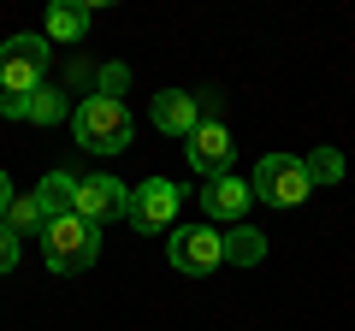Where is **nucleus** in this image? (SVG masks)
Wrapping results in <instances>:
<instances>
[{
	"mask_svg": "<svg viewBox=\"0 0 355 331\" xmlns=\"http://www.w3.org/2000/svg\"><path fill=\"white\" fill-rule=\"evenodd\" d=\"M71 136H77V148H89V154H125L130 136H137V125H130L125 101L83 95V101L71 107Z\"/></svg>",
	"mask_w": 355,
	"mask_h": 331,
	"instance_id": "1",
	"label": "nucleus"
},
{
	"mask_svg": "<svg viewBox=\"0 0 355 331\" xmlns=\"http://www.w3.org/2000/svg\"><path fill=\"white\" fill-rule=\"evenodd\" d=\"M48 36H6L0 42V107H18L48 83Z\"/></svg>",
	"mask_w": 355,
	"mask_h": 331,
	"instance_id": "2",
	"label": "nucleus"
},
{
	"mask_svg": "<svg viewBox=\"0 0 355 331\" xmlns=\"http://www.w3.org/2000/svg\"><path fill=\"white\" fill-rule=\"evenodd\" d=\"M95 255H101V225H89L83 213H65V219H53V225L42 231V260H48V272H60V278L89 272Z\"/></svg>",
	"mask_w": 355,
	"mask_h": 331,
	"instance_id": "3",
	"label": "nucleus"
},
{
	"mask_svg": "<svg viewBox=\"0 0 355 331\" xmlns=\"http://www.w3.org/2000/svg\"><path fill=\"white\" fill-rule=\"evenodd\" d=\"M249 190H254V202H266V207H302L308 195H314V184H308V172H302L296 154H261Z\"/></svg>",
	"mask_w": 355,
	"mask_h": 331,
	"instance_id": "4",
	"label": "nucleus"
},
{
	"mask_svg": "<svg viewBox=\"0 0 355 331\" xmlns=\"http://www.w3.org/2000/svg\"><path fill=\"white\" fill-rule=\"evenodd\" d=\"M166 260H172L184 278H207V272L225 267V231H214V225H172Z\"/></svg>",
	"mask_w": 355,
	"mask_h": 331,
	"instance_id": "5",
	"label": "nucleus"
},
{
	"mask_svg": "<svg viewBox=\"0 0 355 331\" xmlns=\"http://www.w3.org/2000/svg\"><path fill=\"white\" fill-rule=\"evenodd\" d=\"M178 184L172 178H148V184H137L130 190V231H142V237H160V231H172L178 225Z\"/></svg>",
	"mask_w": 355,
	"mask_h": 331,
	"instance_id": "6",
	"label": "nucleus"
},
{
	"mask_svg": "<svg viewBox=\"0 0 355 331\" xmlns=\"http://www.w3.org/2000/svg\"><path fill=\"white\" fill-rule=\"evenodd\" d=\"M231 154H237V142H231L225 118H214V125H196V136L184 142V160H190L196 178H225V172H231Z\"/></svg>",
	"mask_w": 355,
	"mask_h": 331,
	"instance_id": "7",
	"label": "nucleus"
},
{
	"mask_svg": "<svg viewBox=\"0 0 355 331\" xmlns=\"http://www.w3.org/2000/svg\"><path fill=\"white\" fill-rule=\"evenodd\" d=\"M77 213H83L89 225H113V219H125L130 213V184L107 178V172L77 178Z\"/></svg>",
	"mask_w": 355,
	"mask_h": 331,
	"instance_id": "8",
	"label": "nucleus"
},
{
	"mask_svg": "<svg viewBox=\"0 0 355 331\" xmlns=\"http://www.w3.org/2000/svg\"><path fill=\"white\" fill-rule=\"evenodd\" d=\"M249 202H254V190L243 178H207V190H202V213L214 219V225H237L243 213H249Z\"/></svg>",
	"mask_w": 355,
	"mask_h": 331,
	"instance_id": "9",
	"label": "nucleus"
},
{
	"mask_svg": "<svg viewBox=\"0 0 355 331\" xmlns=\"http://www.w3.org/2000/svg\"><path fill=\"white\" fill-rule=\"evenodd\" d=\"M196 125H202V107H196V95H184V89H160V95H154V130H160V136L190 142Z\"/></svg>",
	"mask_w": 355,
	"mask_h": 331,
	"instance_id": "10",
	"label": "nucleus"
},
{
	"mask_svg": "<svg viewBox=\"0 0 355 331\" xmlns=\"http://www.w3.org/2000/svg\"><path fill=\"white\" fill-rule=\"evenodd\" d=\"M71 95L60 89V83H42L30 101H18V107H0V118H30V125H60V118H71Z\"/></svg>",
	"mask_w": 355,
	"mask_h": 331,
	"instance_id": "11",
	"label": "nucleus"
},
{
	"mask_svg": "<svg viewBox=\"0 0 355 331\" xmlns=\"http://www.w3.org/2000/svg\"><path fill=\"white\" fill-rule=\"evenodd\" d=\"M89 24H95V6H83V0H53V6H48V30H42V36L60 42V48H77V42L89 36Z\"/></svg>",
	"mask_w": 355,
	"mask_h": 331,
	"instance_id": "12",
	"label": "nucleus"
},
{
	"mask_svg": "<svg viewBox=\"0 0 355 331\" xmlns=\"http://www.w3.org/2000/svg\"><path fill=\"white\" fill-rule=\"evenodd\" d=\"M36 202H42V213H48V225L65 219V213H77V178L71 172H48V178L36 184Z\"/></svg>",
	"mask_w": 355,
	"mask_h": 331,
	"instance_id": "13",
	"label": "nucleus"
},
{
	"mask_svg": "<svg viewBox=\"0 0 355 331\" xmlns=\"http://www.w3.org/2000/svg\"><path fill=\"white\" fill-rule=\"evenodd\" d=\"M0 225L24 242V237H42V231H48V213H42L36 195H12V207H6V219H0Z\"/></svg>",
	"mask_w": 355,
	"mask_h": 331,
	"instance_id": "14",
	"label": "nucleus"
},
{
	"mask_svg": "<svg viewBox=\"0 0 355 331\" xmlns=\"http://www.w3.org/2000/svg\"><path fill=\"white\" fill-rule=\"evenodd\" d=\"M225 260H231V267H261V260H266V237L254 225H231L225 231Z\"/></svg>",
	"mask_w": 355,
	"mask_h": 331,
	"instance_id": "15",
	"label": "nucleus"
},
{
	"mask_svg": "<svg viewBox=\"0 0 355 331\" xmlns=\"http://www.w3.org/2000/svg\"><path fill=\"white\" fill-rule=\"evenodd\" d=\"M302 172H308V184H314V190H326V184H343V172H349V166H343L338 148H314V154H302Z\"/></svg>",
	"mask_w": 355,
	"mask_h": 331,
	"instance_id": "16",
	"label": "nucleus"
},
{
	"mask_svg": "<svg viewBox=\"0 0 355 331\" xmlns=\"http://www.w3.org/2000/svg\"><path fill=\"white\" fill-rule=\"evenodd\" d=\"M125 83H130V65H119V60L95 65V95H107V101H119V95H125Z\"/></svg>",
	"mask_w": 355,
	"mask_h": 331,
	"instance_id": "17",
	"label": "nucleus"
},
{
	"mask_svg": "<svg viewBox=\"0 0 355 331\" xmlns=\"http://www.w3.org/2000/svg\"><path fill=\"white\" fill-rule=\"evenodd\" d=\"M71 89L95 95V60H71V71H65V95H71Z\"/></svg>",
	"mask_w": 355,
	"mask_h": 331,
	"instance_id": "18",
	"label": "nucleus"
},
{
	"mask_svg": "<svg viewBox=\"0 0 355 331\" xmlns=\"http://www.w3.org/2000/svg\"><path fill=\"white\" fill-rule=\"evenodd\" d=\"M12 267H18V237L0 225V272H12Z\"/></svg>",
	"mask_w": 355,
	"mask_h": 331,
	"instance_id": "19",
	"label": "nucleus"
},
{
	"mask_svg": "<svg viewBox=\"0 0 355 331\" xmlns=\"http://www.w3.org/2000/svg\"><path fill=\"white\" fill-rule=\"evenodd\" d=\"M12 195H18V190H12V178L0 172V219H6V207H12Z\"/></svg>",
	"mask_w": 355,
	"mask_h": 331,
	"instance_id": "20",
	"label": "nucleus"
}]
</instances>
